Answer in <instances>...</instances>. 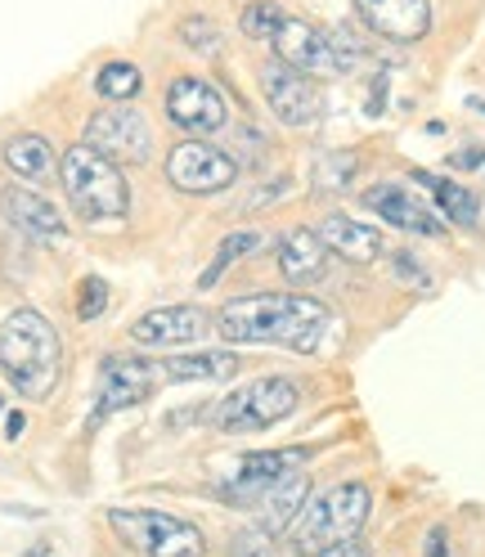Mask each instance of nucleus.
I'll use <instances>...</instances> for the list:
<instances>
[{"label": "nucleus", "instance_id": "7c9ffc66", "mask_svg": "<svg viewBox=\"0 0 485 557\" xmlns=\"http://www.w3.org/2000/svg\"><path fill=\"white\" fill-rule=\"evenodd\" d=\"M449 162H455V166H463V171H468V166H481V162H485V149H481V145H472V149L455 153V158H449Z\"/></svg>", "mask_w": 485, "mask_h": 557}, {"label": "nucleus", "instance_id": "2f4dec72", "mask_svg": "<svg viewBox=\"0 0 485 557\" xmlns=\"http://www.w3.org/2000/svg\"><path fill=\"white\" fill-rule=\"evenodd\" d=\"M427 557H455V553H449V535L445 531H432L427 535Z\"/></svg>", "mask_w": 485, "mask_h": 557}, {"label": "nucleus", "instance_id": "cd10ccee", "mask_svg": "<svg viewBox=\"0 0 485 557\" xmlns=\"http://www.w3.org/2000/svg\"><path fill=\"white\" fill-rule=\"evenodd\" d=\"M181 46L194 50V54H216V50H221V27H216L212 18L194 14V18L181 23Z\"/></svg>", "mask_w": 485, "mask_h": 557}, {"label": "nucleus", "instance_id": "473e14b6", "mask_svg": "<svg viewBox=\"0 0 485 557\" xmlns=\"http://www.w3.org/2000/svg\"><path fill=\"white\" fill-rule=\"evenodd\" d=\"M396 270H400V274H409V278H413V284H419V288H423V284H427V274H423V270H419V265H413V261H409V257H405V252H400V257H396Z\"/></svg>", "mask_w": 485, "mask_h": 557}, {"label": "nucleus", "instance_id": "a211bd4d", "mask_svg": "<svg viewBox=\"0 0 485 557\" xmlns=\"http://www.w3.org/2000/svg\"><path fill=\"white\" fill-rule=\"evenodd\" d=\"M315 234L324 238V248H328L333 257H341V261L369 265V261L383 257V234H377L373 225H364V221H351V216H324Z\"/></svg>", "mask_w": 485, "mask_h": 557}, {"label": "nucleus", "instance_id": "72a5a7b5", "mask_svg": "<svg viewBox=\"0 0 485 557\" xmlns=\"http://www.w3.org/2000/svg\"><path fill=\"white\" fill-rule=\"evenodd\" d=\"M23 428H27V418H23L18 409H14V413H5V436H14V441H18V436H23Z\"/></svg>", "mask_w": 485, "mask_h": 557}, {"label": "nucleus", "instance_id": "bb28decb", "mask_svg": "<svg viewBox=\"0 0 485 557\" xmlns=\"http://www.w3.org/2000/svg\"><path fill=\"white\" fill-rule=\"evenodd\" d=\"M356 166H360L356 153H328V158H320V166H315V189H324V194L351 189Z\"/></svg>", "mask_w": 485, "mask_h": 557}, {"label": "nucleus", "instance_id": "393cba45", "mask_svg": "<svg viewBox=\"0 0 485 557\" xmlns=\"http://www.w3.org/2000/svg\"><path fill=\"white\" fill-rule=\"evenodd\" d=\"M261 248V234L257 230H238V234H229V238H221V248H216V257H212V265H207L202 274H198V288H212L216 278L238 261V257H248V252H257Z\"/></svg>", "mask_w": 485, "mask_h": 557}, {"label": "nucleus", "instance_id": "0eeeda50", "mask_svg": "<svg viewBox=\"0 0 485 557\" xmlns=\"http://www.w3.org/2000/svg\"><path fill=\"white\" fill-rule=\"evenodd\" d=\"M301 463H306V449H257V455H242L216 481V495L225 504H234V508H257L274 485L288 481Z\"/></svg>", "mask_w": 485, "mask_h": 557}, {"label": "nucleus", "instance_id": "c85d7f7f", "mask_svg": "<svg viewBox=\"0 0 485 557\" xmlns=\"http://www.w3.org/2000/svg\"><path fill=\"white\" fill-rule=\"evenodd\" d=\"M103 310H109V284L103 278H82V288H77V320H86V324H95Z\"/></svg>", "mask_w": 485, "mask_h": 557}, {"label": "nucleus", "instance_id": "4be33fe9", "mask_svg": "<svg viewBox=\"0 0 485 557\" xmlns=\"http://www.w3.org/2000/svg\"><path fill=\"white\" fill-rule=\"evenodd\" d=\"M234 373H238V356L234 351H198V356L162 360V377L166 382H225Z\"/></svg>", "mask_w": 485, "mask_h": 557}, {"label": "nucleus", "instance_id": "f704fd0d", "mask_svg": "<svg viewBox=\"0 0 485 557\" xmlns=\"http://www.w3.org/2000/svg\"><path fill=\"white\" fill-rule=\"evenodd\" d=\"M320 557H364V548L351 540V544H337V548H328V553H320Z\"/></svg>", "mask_w": 485, "mask_h": 557}, {"label": "nucleus", "instance_id": "c9c22d12", "mask_svg": "<svg viewBox=\"0 0 485 557\" xmlns=\"http://www.w3.org/2000/svg\"><path fill=\"white\" fill-rule=\"evenodd\" d=\"M476 230L485 234V202H481V216H476Z\"/></svg>", "mask_w": 485, "mask_h": 557}, {"label": "nucleus", "instance_id": "4468645a", "mask_svg": "<svg viewBox=\"0 0 485 557\" xmlns=\"http://www.w3.org/2000/svg\"><path fill=\"white\" fill-rule=\"evenodd\" d=\"M364 207H369L373 216H383L387 225H396V230L427 234V238H440L445 234L440 212H432V207L419 194H413L409 185H400V181H383V185L364 189Z\"/></svg>", "mask_w": 485, "mask_h": 557}, {"label": "nucleus", "instance_id": "7ed1b4c3", "mask_svg": "<svg viewBox=\"0 0 485 557\" xmlns=\"http://www.w3.org/2000/svg\"><path fill=\"white\" fill-rule=\"evenodd\" d=\"M369 512H373L369 485L364 481H341V485H333V491L306 499V508L288 527L293 531L288 544H293L297 557H320V553H328L337 544H351L364 531Z\"/></svg>", "mask_w": 485, "mask_h": 557}, {"label": "nucleus", "instance_id": "f03ea898", "mask_svg": "<svg viewBox=\"0 0 485 557\" xmlns=\"http://www.w3.org/2000/svg\"><path fill=\"white\" fill-rule=\"evenodd\" d=\"M0 373L27 400H50L63 373V342L54 324L32 306H18L0 324Z\"/></svg>", "mask_w": 485, "mask_h": 557}, {"label": "nucleus", "instance_id": "423d86ee", "mask_svg": "<svg viewBox=\"0 0 485 557\" xmlns=\"http://www.w3.org/2000/svg\"><path fill=\"white\" fill-rule=\"evenodd\" d=\"M109 527L145 557H207V540L194 521L158 508H109Z\"/></svg>", "mask_w": 485, "mask_h": 557}, {"label": "nucleus", "instance_id": "1a4fd4ad", "mask_svg": "<svg viewBox=\"0 0 485 557\" xmlns=\"http://www.w3.org/2000/svg\"><path fill=\"white\" fill-rule=\"evenodd\" d=\"M162 171H166L171 189L194 194V198L225 194L238 181V162L225 149L207 145V139H185V145H176V149L166 153V166Z\"/></svg>", "mask_w": 485, "mask_h": 557}, {"label": "nucleus", "instance_id": "f3484780", "mask_svg": "<svg viewBox=\"0 0 485 557\" xmlns=\"http://www.w3.org/2000/svg\"><path fill=\"white\" fill-rule=\"evenodd\" d=\"M279 270L293 288H310L328 274V248L315 230H288L279 238Z\"/></svg>", "mask_w": 485, "mask_h": 557}, {"label": "nucleus", "instance_id": "aec40b11", "mask_svg": "<svg viewBox=\"0 0 485 557\" xmlns=\"http://www.w3.org/2000/svg\"><path fill=\"white\" fill-rule=\"evenodd\" d=\"M5 166L27 185H59V158L46 135H10L5 139Z\"/></svg>", "mask_w": 485, "mask_h": 557}, {"label": "nucleus", "instance_id": "20e7f679", "mask_svg": "<svg viewBox=\"0 0 485 557\" xmlns=\"http://www.w3.org/2000/svg\"><path fill=\"white\" fill-rule=\"evenodd\" d=\"M59 185L82 221H122L130 212V189L122 181V166L90 149L86 139L73 145L59 162Z\"/></svg>", "mask_w": 485, "mask_h": 557}, {"label": "nucleus", "instance_id": "39448f33", "mask_svg": "<svg viewBox=\"0 0 485 557\" xmlns=\"http://www.w3.org/2000/svg\"><path fill=\"white\" fill-rule=\"evenodd\" d=\"M301 405V387L293 377H257L242 382L238 392L221 396V405L212 409V428L216 432H265L274 423Z\"/></svg>", "mask_w": 485, "mask_h": 557}, {"label": "nucleus", "instance_id": "dca6fc26", "mask_svg": "<svg viewBox=\"0 0 485 557\" xmlns=\"http://www.w3.org/2000/svg\"><path fill=\"white\" fill-rule=\"evenodd\" d=\"M207 324L212 320L198 306H158L130 324V342L135 346H185V342H198Z\"/></svg>", "mask_w": 485, "mask_h": 557}, {"label": "nucleus", "instance_id": "5701e85b", "mask_svg": "<svg viewBox=\"0 0 485 557\" xmlns=\"http://www.w3.org/2000/svg\"><path fill=\"white\" fill-rule=\"evenodd\" d=\"M419 181L432 189V198H436V207H440V216H445L449 225H468V230H476L481 198H476L468 185L445 181V176H419Z\"/></svg>", "mask_w": 485, "mask_h": 557}, {"label": "nucleus", "instance_id": "f8f14e48", "mask_svg": "<svg viewBox=\"0 0 485 557\" xmlns=\"http://www.w3.org/2000/svg\"><path fill=\"white\" fill-rule=\"evenodd\" d=\"M162 109L171 117V126H181L189 135H212L229 122V99L216 82L207 77H176L162 95Z\"/></svg>", "mask_w": 485, "mask_h": 557}, {"label": "nucleus", "instance_id": "f257e3e1", "mask_svg": "<svg viewBox=\"0 0 485 557\" xmlns=\"http://www.w3.org/2000/svg\"><path fill=\"white\" fill-rule=\"evenodd\" d=\"M333 315L328 306L306 293H252L234 297L216 310L212 329L229 346H288V351H315Z\"/></svg>", "mask_w": 485, "mask_h": 557}, {"label": "nucleus", "instance_id": "2eb2a0df", "mask_svg": "<svg viewBox=\"0 0 485 557\" xmlns=\"http://www.w3.org/2000/svg\"><path fill=\"white\" fill-rule=\"evenodd\" d=\"M360 18L387 41H423L432 27V0H356Z\"/></svg>", "mask_w": 485, "mask_h": 557}, {"label": "nucleus", "instance_id": "e433bc0d", "mask_svg": "<svg viewBox=\"0 0 485 557\" xmlns=\"http://www.w3.org/2000/svg\"><path fill=\"white\" fill-rule=\"evenodd\" d=\"M0 413H5V400H0Z\"/></svg>", "mask_w": 485, "mask_h": 557}, {"label": "nucleus", "instance_id": "6e6552de", "mask_svg": "<svg viewBox=\"0 0 485 557\" xmlns=\"http://www.w3.org/2000/svg\"><path fill=\"white\" fill-rule=\"evenodd\" d=\"M86 145L99 149L103 158L140 166L153 158V122L145 109H130V103H117V109H99L86 122Z\"/></svg>", "mask_w": 485, "mask_h": 557}, {"label": "nucleus", "instance_id": "9b49d317", "mask_svg": "<svg viewBox=\"0 0 485 557\" xmlns=\"http://www.w3.org/2000/svg\"><path fill=\"white\" fill-rule=\"evenodd\" d=\"M274 59L297 67L306 77H341L351 67V54L301 18H284V27L274 32Z\"/></svg>", "mask_w": 485, "mask_h": 557}, {"label": "nucleus", "instance_id": "c756f323", "mask_svg": "<svg viewBox=\"0 0 485 557\" xmlns=\"http://www.w3.org/2000/svg\"><path fill=\"white\" fill-rule=\"evenodd\" d=\"M234 557H279V548H274L265 527H252V531L234 535Z\"/></svg>", "mask_w": 485, "mask_h": 557}, {"label": "nucleus", "instance_id": "ddd939ff", "mask_svg": "<svg viewBox=\"0 0 485 557\" xmlns=\"http://www.w3.org/2000/svg\"><path fill=\"white\" fill-rule=\"evenodd\" d=\"M261 95L270 103V113L284 126H310L324 113V99H320L315 82H310L306 73H297V67L279 63V59H270L261 67Z\"/></svg>", "mask_w": 485, "mask_h": 557}, {"label": "nucleus", "instance_id": "b1692460", "mask_svg": "<svg viewBox=\"0 0 485 557\" xmlns=\"http://www.w3.org/2000/svg\"><path fill=\"white\" fill-rule=\"evenodd\" d=\"M95 90L103 99H113V103H130L135 95L145 90V73L135 63H126V59H113V63H103L95 73Z\"/></svg>", "mask_w": 485, "mask_h": 557}, {"label": "nucleus", "instance_id": "a878e982", "mask_svg": "<svg viewBox=\"0 0 485 557\" xmlns=\"http://www.w3.org/2000/svg\"><path fill=\"white\" fill-rule=\"evenodd\" d=\"M284 10L279 5H270V0H257V5L242 10L238 27H242V37H252V41H274V32L284 27Z\"/></svg>", "mask_w": 485, "mask_h": 557}, {"label": "nucleus", "instance_id": "6ab92c4d", "mask_svg": "<svg viewBox=\"0 0 485 557\" xmlns=\"http://www.w3.org/2000/svg\"><path fill=\"white\" fill-rule=\"evenodd\" d=\"M0 212H5L18 230L37 234V238H63V234H67V225H63V216H59V207L46 202L41 194L23 189V185H5V189H0Z\"/></svg>", "mask_w": 485, "mask_h": 557}, {"label": "nucleus", "instance_id": "9d476101", "mask_svg": "<svg viewBox=\"0 0 485 557\" xmlns=\"http://www.w3.org/2000/svg\"><path fill=\"white\" fill-rule=\"evenodd\" d=\"M158 382H166V377H162V364H153V360H140V356H103L99 360V400H95L90 423H103L109 413L149 400Z\"/></svg>", "mask_w": 485, "mask_h": 557}, {"label": "nucleus", "instance_id": "412c9836", "mask_svg": "<svg viewBox=\"0 0 485 557\" xmlns=\"http://www.w3.org/2000/svg\"><path fill=\"white\" fill-rule=\"evenodd\" d=\"M306 499H310V481H306V472H293L288 481H279L274 491L257 504L261 508V527L270 531V535H284L293 521H297V512L306 508Z\"/></svg>", "mask_w": 485, "mask_h": 557}]
</instances>
